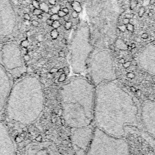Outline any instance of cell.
Returning a JSON list of instances; mask_svg holds the SVG:
<instances>
[{"instance_id":"obj_13","label":"cell","mask_w":155,"mask_h":155,"mask_svg":"<svg viewBox=\"0 0 155 155\" xmlns=\"http://www.w3.org/2000/svg\"><path fill=\"white\" fill-rule=\"evenodd\" d=\"M0 155H16L14 142L7 128L1 121H0Z\"/></svg>"},{"instance_id":"obj_38","label":"cell","mask_w":155,"mask_h":155,"mask_svg":"<svg viewBox=\"0 0 155 155\" xmlns=\"http://www.w3.org/2000/svg\"><path fill=\"white\" fill-rule=\"evenodd\" d=\"M49 4L52 5H54L56 2V0H48Z\"/></svg>"},{"instance_id":"obj_5","label":"cell","mask_w":155,"mask_h":155,"mask_svg":"<svg viewBox=\"0 0 155 155\" xmlns=\"http://www.w3.org/2000/svg\"><path fill=\"white\" fill-rule=\"evenodd\" d=\"M86 155H130L129 146L124 137L112 136L95 127Z\"/></svg>"},{"instance_id":"obj_22","label":"cell","mask_w":155,"mask_h":155,"mask_svg":"<svg viewBox=\"0 0 155 155\" xmlns=\"http://www.w3.org/2000/svg\"><path fill=\"white\" fill-rule=\"evenodd\" d=\"M145 7H143V6H141L139 9V11H138V16L139 17H142L143 14L145 13Z\"/></svg>"},{"instance_id":"obj_12","label":"cell","mask_w":155,"mask_h":155,"mask_svg":"<svg viewBox=\"0 0 155 155\" xmlns=\"http://www.w3.org/2000/svg\"><path fill=\"white\" fill-rule=\"evenodd\" d=\"M136 61L141 68L155 76V45L150 44L144 47Z\"/></svg>"},{"instance_id":"obj_55","label":"cell","mask_w":155,"mask_h":155,"mask_svg":"<svg viewBox=\"0 0 155 155\" xmlns=\"http://www.w3.org/2000/svg\"><path fill=\"white\" fill-rule=\"evenodd\" d=\"M154 37H151V40H153H153H154Z\"/></svg>"},{"instance_id":"obj_4","label":"cell","mask_w":155,"mask_h":155,"mask_svg":"<svg viewBox=\"0 0 155 155\" xmlns=\"http://www.w3.org/2000/svg\"><path fill=\"white\" fill-rule=\"evenodd\" d=\"M85 76L95 86L117 79L111 53L107 50H93L87 62Z\"/></svg>"},{"instance_id":"obj_17","label":"cell","mask_w":155,"mask_h":155,"mask_svg":"<svg viewBox=\"0 0 155 155\" xmlns=\"http://www.w3.org/2000/svg\"><path fill=\"white\" fill-rule=\"evenodd\" d=\"M39 8L45 13H48L50 10L49 5H48L45 2H41L39 4Z\"/></svg>"},{"instance_id":"obj_39","label":"cell","mask_w":155,"mask_h":155,"mask_svg":"<svg viewBox=\"0 0 155 155\" xmlns=\"http://www.w3.org/2000/svg\"><path fill=\"white\" fill-rule=\"evenodd\" d=\"M62 10L64 13H65L66 14H68V13H69V9H68L67 7H64V8H63L62 9Z\"/></svg>"},{"instance_id":"obj_15","label":"cell","mask_w":155,"mask_h":155,"mask_svg":"<svg viewBox=\"0 0 155 155\" xmlns=\"http://www.w3.org/2000/svg\"><path fill=\"white\" fill-rule=\"evenodd\" d=\"M115 45L119 50H127L128 45L121 39H117L115 41Z\"/></svg>"},{"instance_id":"obj_46","label":"cell","mask_w":155,"mask_h":155,"mask_svg":"<svg viewBox=\"0 0 155 155\" xmlns=\"http://www.w3.org/2000/svg\"><path fill=\"white\" fill-rule=\"evenodd\" d=\"M30 21H27V20H25V23L26 24V25H29L30 24V22H29Z\"/></svg>"},{"instance_id":"obj_56","label":"cell","mask_w":155,"mask_h":155,"mask_svg":"<svg viewBox=\"0 0 155 155\" xmlns=\"http://www.w3.org/2000/svg\"><path fill=\"white\" fill-rule=\"evenodd\" d=\"M37 45H38V46H40V45H41V44H40V43H39V42H38V44H37Z\"/></svg>"},{"instance_id":"obj_19","label":"cell","mask_w":155,"mask_h":155,"mask_svg":"<svg viewBox=\"0 0 155 155\" xmlns=\"http://www.w3.org/2000/svg\"><path fill=\"white\" fill-rule=\"evenodd\" d=\"M50 36L53 39H56L59 36V33H58V30L54 28L53 30H52L50 32Z\"/></svg>"},{"instance_id":"obj_35","label":"cell","mask_w":155,"mask_h":155,"mask_svg":"<svg viewBox=\"0 0 155 155\" xmlns=\"http://www.w3.org/2000/svg\"><path fill=\"white\" fill-rule=\"evenodd\" d=\"M31 24H32L33 26H35V27H38V25H39L38 21H37L36 20H35V19L32 20L31 22Z\"/></svg>"},{"instance_id":"obj_20","label":"cell","mask_w":155,"mask_h":155,"mask_svg":"<svg viewBox=\"0 0 155 155\" xmlns=\"http://www.w3.org/2000/svg\"><path fill=\"white\" fill-rule=\"evenodd\" d=\"M61 24V22L59 21V20H57V21H53V22L52 24V25L51 27L54 28V29H56V28H58L60 27Z\"/></svg>"},{"instance_id":"obj_53","label":"cell","mask_w":155,"mask_h":155,"mask_svg":"<svg viewBox=\"0 0 155 155\" xmlns=\"http://www.w3.org/2000/svg\"><path fill=\"white\" fill-rule=\"evenodd\" d=\"M151 44H152L153 45H155V40H153V41L151 42Z\"/></svg>"},{"instance_id":"obj_18","label":"cell","mask_w":155,"mask_h":155,"mask_svg":"<svg viewBox=\"0 0 155 155\" xmlns=\"http://www.w3.org/2000/svg\"><path fill=\"white\" fill-rule=\"evenodd\" d=\"M61 10V6L58 5H53L52 7L50 8V11L51 12V14H55L58 13V12Z\"/></svg>"},{"instance_id":"obj_41","label":"cell","mask_w":155,"mask_h":155,"mask_svg":"<svg viewBox=\"0 0 155 155\" xmlns=\"http://www.w3.org/2000/svg\"><path fill=\"white\" fill-rule=\"evenodd\" d=\"M30 57L28 55H24V59L25 61H28Z\"/></svg>"},{"instance_id":"obj_9","label":"cell","mask_w":155,"mask_h":155,"mask_svg":"<svg viewBox=\"0 0 155 155\" xmlns=\"http://www.w3.org/2000/svg\"><path fill=\"white\" fill-rule=\"evenodd\" d=\"M94 128V124L70 128V140L76 155H86L92 141Z\"/></svg>"},{"instance_id":"obj_47","label":"cell","mask_w":155,"mask_h":155,"mask_svg":"<svg viewBox=\"0 0 155 155\" xmlns=\"http://www.w3.org/2000/svg\"><path fill=\"white\" fill-rule=\"evenodd\" d=\"M127 50H132V48L131 47V46H130V45H128Z\"/></svg>"},{"instance_id":"obj_31","label":"cell","mask_w":155,"mask_h":155,"mask_svg":"<svg viewBox=\"0 0 155 155\" xmlns=\"http://www.w3.org/2000/svg\"><path fill=\"white\" fill-rule=\"evenodd\" d=\"M125 18L131 19L134 18V14L133 13H127L125 15Z\"/></svg>"},{"instance_id":"obj_11","label":"cell","mask_w":155,"mask_h":155,"mask_svg":"<svg viewBox=\"0 0 155 155\" xmlns=\"http://www.w3.org/2000/svg\"><path fill=\"white\" fill-rule=\"evenodd\" d=\"M24 155H61L57 146L51 141L33 142L26 145Z\"/></svg>"},{"instance_id":"obj_16","label":"cell","mask_w":155,"mask_h":155,"mask_svg":"<svg viewBox=\"0 0 155 155\" xmlns=\"http://www.w3.org/2000/svg\"><path fill=\"white\" fill-rule=\"evenodd\" d=\"M71 6L74 11H76L78 13L81 12L82 10L80 2L78 1H74L72 3H71Z\"/></svg>"},{"instance_id":"obj_40","label":"cell","mask_w":155,"mask_h":155,"mask_svg":"<svg viewBox=\"0 0 155 155\" xmlns=\"http://www.w3.org/2000/svg\"><path fill=\"white\" fill-rule=\"evenodd\" d=\"M108 48L110 49V50H114V49L115 48V47H114V46L113 45L110 44V45H109V46H108Z\"/></svg>"},{"instance_id":"obj_7","label":"cell","mask_w":155,"mask_h":155,"mask_svg":"<svg viewBox=\"0 0 155 155\" xmlns=\"http://www.w3.org/2000/svg\"><path fill=\"white\" fill-rule=\"evenodd\" d=\"M0 64L13 77H18L26 71L21 48L16 41H10L1 43Z\"/></svg>"},{"instance_id":"obj_6","label":"cell","mask_w":155,"mask_h":155,"mask_svg":"<svg viewBox=\"0 0 155 155\" xmlns=\"http://www.w3.org/2000/svg\"><path fill=\"white\" fill-rule=\"evenodd\" d=\"M70 45L68 62L71 72L75 75H84L86 74L87 62L94 49L90 44V31L87 25L83 39H80L78 29Z\"/></svg>"},{"instance_id":"obj_24","label":"cell","mask_w":155,"mask_h":155,"mask_svg":"<svg viewBox=\"0 0 155 155\" xmlns=\"http://www.w3.org/2000/svg\"><path fill=\"white\" fill-rule=\"evenodd\" d=\"M117 28L120 31V32H125L126 29V25L124 24H121V25H119L117 27Z\"/></svg>"},{"instance_id":"obj_8","label":"cell","mask_w":155,"mask_h":155,"mask_svg":"<svg viewBox=\"0 0 155 155\" xmlns=\"http://www.w3.org/2000/svg\"><path fill=\"white\" fill-rule=\"evenodd\" d=\"M17 18L12 0H0V41H12L18 34Z\"/></svg>"},{"instance_id":"obj_10","label":"cell","mask_w":155,"mask_h":155,"mask_svg":"<svg viewBox=\"0 0 155 155\" xmlns=\"http://www.w3.org/2000/svg\"><path fill=\"white\" fill-rule=\"evenodd\" d=\"M141 129L155 140V99L146 100L140 105Z\"/></svg>"},{"instance_id":"obj_51","label":"cell","mask_w":155,"mask_h":155,"mask_svg":"<svg viewBox=\"0 0 155 155\" xmlns=\"http://www.w3.org/2000/svg\"><path fill=\"white\" fill-rule=\"evenodd\" d=\"M71 28H73L74 30H76L78 28H77V27H76V25H75V26H74V25H72V27Z\"/></svg>"},{"instance_id":"obj_14","label":"cell","mask_w":155,"mask_h":155,"mask_svg":"<svg viewBox=\"0 0 155 155\" xmlns=\"http://www.w3.org/2000/svg\"><path fill=\"white\" fill-rule=\"evenodd\" d=\"M12 85L11 75L0 64V113L5 108Z\"/></svg>"},{"instance_id":"obj_2","label":"cell","mask_w":155,"mask_h":155,"mask_svg":"<svg viewBox=\"0 0 155 155\" xmlns=\"http://www.w3.org/2000/svg\"><path fill=\"white\" fill-rule=\"evenodd\" d=\"M62 115L71 128L93 124L96 87L84 75L68 79L60 89Z\"/></svg>"},{"instance_id":"obj_28","label":"cell","mask_w":155,"mask_h":155,"mask_svg":"<svg viewBox=\"0 0 155 155\" xmlns=\"http://www.w3.org/2000/svg\"><path fill=\"white\" fill-rule=\"evenodd\" d=\"M29 41H28V40H27V39H25V40H23L21 42V45L22 47H28V45H29Z\"/></svg>"},{"instance_id":"obj_21","label":"cell","mask_w":155,"mask_h":155,"mask_svg":"<svg viewBox=\"0 0 155 155\" xmlns=\"http://www.w3.org/2000/svg\"><path fill=\"white\" fill-rule=\"evenodd\" d=\"M72 25H73L72 22H71V21L65 22V24H64V27H65V30H70V28H71Z\"/></svg>"},{"instance_id":"obj_1","label":"cell","mask_w":155,"mask_h":155,"mask_svg":"<svg viewBox=\"0 0 155 155\" xmlns=\"http://www.w3.org/2000/svg\"><path fill=\"white\" fill-rule=\"evenodd\" d=\"M139 110L135 98L116 80L96 87L93 124L105 133L124 137L128 127L141 129Z\"/></svg>"},{"instance_id":"obj_29","label":"cell","mask_w":155,"mask_h":155,"mask_svg":"<svg viewBox=\"0 0 155 155\" xmlns=\"http://www.w3.org/2000/svg\"><path fill=\"white\" fill-rule=\"evenodd\" d=\"M71 16H72V17H73V18L76 19V18H78V16H79V13L77 12H76V11H74V10H73V11L72 12V13H71Z\"/></svg>"},{"instance_id":"obj_57","label":"cell","mask_w":155,"mask_h":155,"mask_svg":"<svg viewBox=\"0 0 155 155\" xmlns=\"http://www.w3.org/2000/svg\"><path fill=\"white\" fill-rule=\"evenodd\" d=\"M36 1H40L41 0H36Z\"/></svg>"},{"instance_id":"obj_23","label":"cell","mask_w":155,"mask_h":155,"mask_svg":"<svg viewBox=\"0 0 155 155\" xmlns=\"http://www.w3.org/2000/svg\"><path fill=\"white\" fill-rule=\"evenodd\" d=\"M126 29L129 31L133 32L134 31V25L130 22L126 25Z\"/></svg>"},{"instance_id":"obj_34","label":"cell","mask_w":155,"mask_h":155,"mask_svg":"<svg viewBox=\"0 0 155 155\" xmlns=\"http://www.w3.org/2000/svg\"><path fill=\"white\" fill-rule=\"evenodd\" d=\"M53 22V20H51V19H50V18L47 19V21H46V23H47V24L48 25H49V26H51V25H52Z\"/></svg>"},{"instance_id":"obj_45","label":"cell","mask_w":155,"mask_h":155,"mask_svg":"<svg viewBox=\"0 0 155 155\" xmlns=\"http://www.w3.org/2000/svg\"><path fill=\"white\" fill-rule=\"evenodd\" d=\"M153 14L151 12H150L148 13V16H150V17L152 16H153Z\"/></svg>"},{"instance_id":"obj_25","label":"cell","mask_w":155,"mask_h":155,"mask_svg":"<svg viewBox=\"0 0 155 155\" xmlns=\"http://www.w3.org/2000/svg\"><path fill=\"white\" fill-rule=\"evenodd\" d=\"M61 18L59 16V15H58V13H55V14H52L51 15V16H50V19H51L53 21H57L59 20Z\"/></svg>"},{"instance_id":"obj_44","label":"cell","mask_w":155,"mask_h":155,"mask_svg":"<svg viewBox=\"0 0 155 155\" xmlns=\"http://www.w3.org/2000/svg\"><path fill=\"white\" fill-rule=\"evenodd\" d=\"M154 2H155V0H150V4H153Z\"/></svg>"},{"instance_id":"obj_36","label":"cell","mask_w":155,"mask_h":155,"mask_svg":"<svg viewBox=\"0 0 155 155\" xmlns=\"http://www.w3.org/2000/svg\"><path fill=\"white\" fill-rule=\"evenodd\" d=\"M69 19H70V16H69L68 14H66V15L63 17V20H64L65 22L69 21Z\"/></svg>"},{"instance_id":"obj_33","label":"cell","mask_w":155,"mask_h":155,"mask_svg":"<svg viewBox=\"0 0 155 155\" xmlns=\"http://www.w3.org/2000/svg\"><path fill=\"white\" fill-rule=\"evenodd\" d=\"M58 15H59V16L60 18H63V17L66 15V13H64L62 10H60L58 12Z\"/></svg>"},{"instance_id":"obj_27","label":"cell","mask_w":155,"mask_h":155,"mask_svg":"<svg viewBox=\"0 0 155 155\" xmlns=\"http://www.w3.org/2000/svg\"><path fill=\"white\" fill-rule=\"evenodd\" d=\"M31 4L33 5V6L35 8H39V1H36V0H32L31 1Z\"/></svg>"},{"instance_id":"obj_48","label":"cell","mask_w":155,"mask_h":155,"mask_svg":"<svg viewBox=\"0 0 155 155\" xmlns=\"http://www.w3.org/2000/svg\"><path fill=\"white\" fill-rule=\"evenodd\" d=\"M59 54H60V56H63L64 55V53L63 51H60V52H59Z\"/></svg>"},{"instance_id":"obj_3","label":"cell","mask_w":155,"mask_h":155,"mask_svg":"<svg viewBox=\"0 0 155 155\" xmlns=\"http://www.w3.org/2000/svg\"><path fill=\"white\" fill-rule=\"evenodd\" d=\"M44 101L40 80L35 76H25L12 85L5 106L6 116L11 121L30 125L41 115Z\"/></svg>"},{"instance_id":"obj_32","label":"cell","mask_w":155,"mask_h":155,"mask_svg":"<svg viewBox=\"0 0 155 155\" xmlns=\"http://www.w3.org/2000/svg\"><path fill=\"white\" fill-rule=\"evenodd\" d=\"M24 18L25 20H27V21H30V19H31V17H30V15H29L28 13H24Z\"/></svg>"},{"instance_id":"obj_52","label":"cell","mask_w":155,"mask_h":155,"mask_svg":"<svg viewBox=\"0 0 155 155\" xmlns=\"http://www.w3.org/2000/svg\"><path fill=\"white\" fill-rule=\"evenodd\" d=\"M38 18H42V15L41 14V15H38Z\"/></svg>"},{"instance_id":"obj_26","label":"cell","mask_w":155,"mask_h":155,"mask_svg":"<svg viewBox=\"0 0 155 155\" xmlns=\"http://www.w3.org/2000/svg\"><path fill=\"white\" fill-rule=\"evenodd\" d=\"M43 13V12L40 9V8H34L33 11V15H41Z\"/></svg>"},{"instance_id":"obj_50","label":"cell","mask_w":155,"mask_h":155,"mask_svg":"<svg viewBox=\"0 0 155 155\" xmlns=\"http://www.w3.org/2000/svg\"><path fill=\"white\" fill-rule=\"evenodd\" d=\"M62 41V42H63L64 44H66V43H67V40H66L65 39H63Z\"/></svg>"},{"instance_id":"obj_49","label":"cell","mask_w":155,"mask_h":155,"mask_svg":"<svg viewBox=\"0 0 155 155\" xmlns=\"http://www.w3.org/2000/svg\"><path fill=\"white\" fill-rule=\"evenodd\" d=\"M67 2H68V3L71 4V3H72L74 0H67Z\"/></svg>"},{"instance_id":"obj_43","label":"cell","mask_w":155,"mask_h":155,"mask_svg":"<svg viewBox=\"0 0 155 155\" xmlns=\"http://www.w3.org/2000/svg\"><path fill=\"white\" fill-rule=\"evenodd\" d=\"M130 46H131V47L132 48V49H133V48H134L136 47V45H135V44H134V43L131 44Z\"/></svg>"},{"instance_id":"obj_30","label":"cell","mask_w":155,"mask_h":155,"mask_svg":"<svg viewBox=\"0 0 155 155\" xmlns=\"http://www.w3.org/2000/svg\"><path fill=\"white\" fill-rule=\"evenodd\" d=\"M122 24H124V25H127V24H128V23H130V19H128V18H125L122 19Z\"/></svg>"},{"instance_id":"obj_54","label":"cell","mask_w":155,"mask_h":155,"mask_svg":"<svg viewBox=\"0 0 155 155\" xmlns=\"http://www.w3.org/2000/svg\"><path fill=\"white\" fill-rule=\"evenodd\" d=\"M27 36H30V31H27Z\"/></svg>"},{"instance_id":"obj_37","label":"cell","mask_w":155,"mask_h":155,"mask_svg":"<svg viewBox=\"0 0 155 155\" xmlns=\"http://www.w3.org/2000/svg\"><path fill=\"white\" fill-rule=\"evenodd\" d=\"M141 38L144 39H146L148 38V34L147 33H143L141 35Z\"/></svg>"},{"instance_id":"obj_42","label":"cell","mask_w":155,"mask_h":155,"mask_svg":"<svg viewBox=\"0 0 155 155\" xmlns=\"http://www.w3.org/2000/svg\"><path fill=\"white\" fill-rule=\"evenodd\" d=\"M38 41H42V35H39V36H38Z\"/></svg>"}]
</instances>
